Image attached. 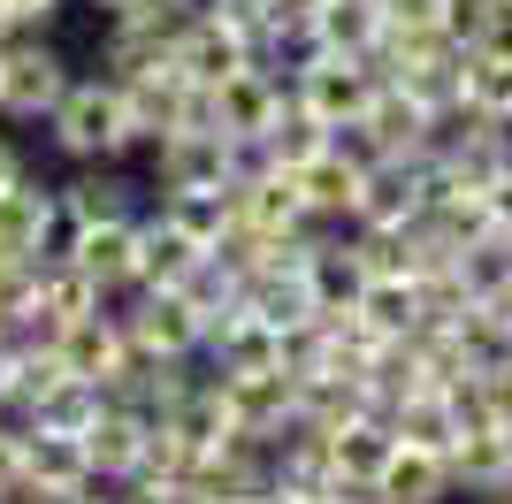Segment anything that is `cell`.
Listing matches in <instances>:
<instances>
[{"label": "cell", "mask_w": 512, "mask_h": 504, "mask_svg": "<svg viewBox=\"0 0 512 504\" xmlns=\"http://www.w3.org/2000/svg\"><path fill=\"white\" fill-rule=\"evenodd\" d=\"M23 176V146H16V123H0V184Z\"/></svg>", "instance_id": "cell-32"}, {"label": "cell", "mask_w": 512, "mask_h": 504, "mask_svg": "<svg viewBox=\"0 0 512 504\" xmlns=\"http://www.w3.org/2000/svg\"><path fill=\"white\" fill-rule=\"evenodd\" d=\"M23 474V420L16 413H0V489Z\"/></svg>", "instance_id": "cell-31"}, {"label": "cell", "mask_w": 512, "mask_h": 504, "mask_svg": "<svg viewBox=\"0 0 512 504\" xmlns=\"http://www.w3.org/2000/svg\"><path fill=\"white\" fill-rule=\"evenodd\" d=\"M77 245H85V222H77V207L54 191V207H46V222H39V268H62V260H77Z\"/></svg>", "instance_id": "cell-28"}, {"label": "cell", "mask_w": 512, "mask_h": 504, "mask_svg": "<svg viewBox=\"0 0 512 504\" xmlns=\"http://www.w3.org/2000/svg\"><path fill=\"white\" fill-rule=\"evenodd\" d=\"M54 359H62L69 375H85V382H115L130 367V336H123V321L107 314V306H92V314H77L62 329V344H54Z\"/></svg>", "instance_id": "cell-6"}, {"label": "cell", "mask_w": 512, "mask_h": 504, "mask_svg": "<svg viewBox=\"0 0 512 504\" xmlns=\"http://www.w3.org/2000/svg\"><path fill=\"white\" fill-rule=\"evenodd\" d=\"M230 199H237V222H253L260 237L306 230V199L291 184V168H245V176H230Z\"/></svg>", "instance_id": "cell-7"}, {"label": "cell", "mask_w": 512, "mask_h": 504, "mask_svg": "<svg viewBox=\"0 0 512 504\" xmlns=\"http://www.w3.org/2000/svg\"><path fill=\"white\" fill-rule=\"evenodd\" d=\"M352 314L375 336H413V321H421V275H367V291H360Z\"/></svg>", "instance_id": "cell-24"}, {"label": "cell", "mask_w": 512, "mask_h": 504, "mask_svg": "<svg viewBox=\"0 0 512 504\" xmlns=\"http://www.w3.org/2000/svg\"><path fill=\"white\" fill-rule=\"evenodd\" d=\"M375 497H383V504H459V482H451L444 451H413V443H398L390 466L375 474Z\"/></svg>", "instance_id": "cell-11"}, {"label": "cell", "mask_w": 512, "mask_h": 504, "mask_svg": "<svg viewBox=\"0 0 512 504\" xmlns=\"http://www.w3.org/2000/svg\"><path fill=\"white\" fill-rule=\"evenodd\" d=\"M505 8H512V0H505Z\"/></svg>", "instance_id": "cell-35"}, {"label": "cell", "mask_w": 512, "mask_h": 504, "mask_svg": "<svg viewBox=\"0 0 512 504\" xmlns=\"http://www.w3.org/2000/svg\"><path fill=\"white\" fill-rule=\"evenodd\" d=\"M390 451H398V428H390L383 413H360V420H344L337 436H329V466H337L344 482H375L390 466Z\"/></svg>", "instance_id": "cell-19"}, {"label": "cell", "mask_w": 512, "mask_h": 504, "mask_svg": "<svg viewBox=\"0 0 512 504\" xmlns=\"http://www.w3.org/2000/svg\"><path fill=\"white\" fill-rule=\"evenodd\" d=\"M146 413H130V405H107L100 420L85 428V451H92V474H107V482H123V474H138V459H146Z\"/></svg>", "instance_id": "cell-17"}, {"label": "cell", "mask_w": 512, "mask_h": 504, "mask_svg": "<svg viewBox=\"0 0 512 504\" xmlns=\"http://www.w3.org/2000/svg\"><path fill=\"white\" fill-rule=\"evenodd\" d=\"M253 146H260V161H268V168H306V161H314L321 146H329V123H321L314 107L283 100V115H276L268 130H260Z\"/></svg>", "instance_id": "cell-23"}, {"label": "cell", "mask_w": 512, "mask_h": 504, "mask_svg": "<svg viewBox=\"0 0 512 504\" xmlns=\"http://www.w3.org/2000/svg\"><path fill=\"white\" fill-rule=\"evenodd\" d=\"M77 77V54H69L54 31H16V39H0V123H46L54 100L69 92Z\"/></svg>", "instance_id": "cell-2"}, {"label": "cell", "mask_w": 512, "mask_h": 504, "mask_svg": "<svg viewBox=\"0 0 512 504\" xmlns=\"http://www.w3.org/2000/svg\"><path fill=\"white\" fill-rule=\"evenodd\" d=\"M39 130H46V153L69 161V168H85V161L138 168L153 153V138H138V123H130V107H123V84L107 77V69H77Z\"/></svg>", "instance_id": "cell-1"}, {"label": "cell", "mask_w": 512, "mask_h": 504, "mask_svg": "<svg viewBox=\"0 0 512 504\" xmlns=\"http://www.w3.org/2000/svg\"><path fill=\"white\" fill-rule=\"evenodd\" d=\"M77 268L100 283V298L130 291V283H138V214H123V222H92L85 245H77Z\"/></svg>", "instance_id": "cell-15"}, {"label": "cell", "mask_w": 512, "mask_h": 504, "mask_svg": "<svg viewBox=\"0 0 512 504\" xmlns=\"http://www.w3.org/2000/svg\"><path fill=\"white\" fill-rule=\"evenodd\" d=\"M390 428H398V443H413V451H444L451 459V443L467 436V420H459V405L436 390V382H421L413 398L390 405Z\"/></svg>", "instance_id": "cell-16"}, {"label": "cell", "mask_w": 512, "mask_h": 504, "mask_svg": "<svg viewBox=\"0 0 512 504\" xmlns=\"http://www.w3.org/2000/svg\"><path fill=\"white\" fill-rule=\"evenodd\" d=\"M451 482L459 497H512V428H467L451 443Z\"/></svg>", "instance_id": "cell-9"}, {"label": "cell", "mask_w": 512, "mask_h": 504, "mask_svg": "<svg viewBox=\"0 0 512 504\" xmlns=\"http://www.w3.org/2000/svg\"><path fill=\"white\" fill-rule=\"evenodd\" d=\"M62 184V199L77 207V222H123V214H146L153 207V191H146V176L138 168H123V161H85V168H69V176H54Z\"/></svg>", "instance_id": "cell-4"}, {"label": "cell", "mask_w": 512, "mask_h": 504, "mask_svg": "<svg viewBox=\"0 0 512 504\" xmlns=\"http://www.w3.org/2000/svg\"><path fill=\"white\" fill-rule=\"evenodd\" d=\"M482 413H490L497 428H512V352L482 367Z\"/></svg>", "instance_id": "cell-29"}, {"label": "cell", "mask_w": 512, "mask_h": 504, "mask_svg": "<svg viewBox=\"0 0 512 504\" xmlns=\"http://www.w3.org/2000/svg\"><path fill=\"white\" fill-rule=\"evenodd\" d=\"M0 39H16V16H8V0H0Z\"/></svg>", "instance_id": "cell-34"}, {"label": "cell", "mask_w": 512, "mask_h": 504, "mask_svg": "<svg viewBox=\"0 0 512 504\" xmlns=\"http://www.w3.org/2000/svg\"><path fill=\"white\" fill-rule=\"evenodd\" d=\"M23 474L69 497V489L92 474V451H85V436H62V428H31V420H23Z\"/></svg>", "instance_id": "cell-18"}, {"label": "cell", "mask_w": 512, "mask_h": 504, "mask_svg": "<svg viewBox=\"0 0 512 504\" xmlns=\"http://www.w3.org/2000/svg\"><path fill=\"white\" fill-rule=\"evenodd\" d=\"M8 390H16V352L0 344V413H8Z\"/></svg>", "instance_id": "cell-33"}, {"label": "cell", "mask_w": 512, "mask_h": 504, "mask_svg": "<svg viewBox=\"0 0 512 504\" xmlns=\"http://www.w3.org/2000/svg\"><path fill=\"white\" fill-rule=\"evenodd\" d=\"M54 176H39V168L23 161L16 184H0V260H39V222L46 207H54Z\"/></svg>", "instance_id": "cell-10"}, {"label": "cell", "mask_w": 512, "mask_h": 504, "mask_svg": "<svg viewBox=\"0 0 512 504\" xmlns=\"http://www.w3.org/2000/svg\"><path fill=\"white\" fill-rule=\"evenodd\" d=\"M459 100L474 115H490V123H512V31L490 46H474L467 54V77H459Z\"/></svg>", "instance_id": "cell-20"}, {"label": "cell", "mask_w": 512, "mask_h": 504, "mask_svg": "<svg viewBox=\"0 0 512 504\" xmlns=\"http://www.w3.org/2000/svg\"><path fill=\"white\" fill-rule=\"evenodd\" d=\"M352 123L375 138V153H421V146H428V123H436V115H428L413 92H398V84H375V100H367Z\"/></svg>", "instance_id": "cell-14"}, {"label": "cell", "mask_w": 512, "mask_h": 504, "mask_svg": "<svg viewBox=\"0 0 512 504\" xmlns=\"http://www.w3.org/2000/svg\"><path fill=\"white\" fill-rule=\"evenodd\" d=\"M444 23V0H383V31H428Z\"/></svg>", "instance_id": "cell-30"}, {"label": "cell", "mask_w": 512, "mask_h": 504, "mask_svg": "<svg viewBox=\"0 0 512 504\" xmlns=\"http://www.w3.org/2000/svg\"><path fill=\"white\" fill-rule=\"evenodd\" d=\"M314 39L329 54H375L383 39V0H314Z\"/></svg>", "instance_id": "cell-22"}, {"label": "cell", "mask_w": 512, "mask_h": 504, "mask_svg": "<svg viewBox=\"0 0 512 504\" xmlns=\"http://www.w3.org/2000/svg\"><path fill=\"white\" fill-rule=\"evenodd\" d=\"M100 413H107V390H100V382L62 375V382H54V390H46V398L31 405L23 420H31V428H62V436H85V428H92Z\"/></svg>", "instance_id": "cell-25"}, {"label": "cell", "mask_w": 512, "mask_h": 504, "mask_svg": "<svg viewBox=\"0 0 512 504\" xmlns=\"http://www.w3.org/2000/svg\"><path fill=\"white\" fill-rule=\"evenodd\" d=\"M375 84H383V77H375V62H367V54H329V46H321L314 62L291 77V100L314 107L321 123H352V115L375 100Z\"/></svg>", "instance_id": "cell-3"}, {"label": "cell", "mask_w": 512, "mask_h": 504, "mask_svg": "<svg viewBox=\"0 0 512 504\" xmlns=\"http://www.w3.org/2000/svg\"><path fill=\"white\" fill-rule=\"evenodd\" d=\"M199 252L207 245H192L161 207H146L138 214V291H176V283L199 268Z\"/></svg>", "instance_id": "cell-12"}, {"label": "cell", "mask_w": 512, "mask_h": 504, "mask_svg": "<svg viewBox=\"0 0 512 504\" xmlns=\"http://www.w3.org/2000/svg\"><path fill=\"white\" fill-rule=\"evenodd\" d=\"M360 176L367 168L360 161H344L337 146H321L306 168H291V184H299V199H306V222H352V207H360Z\"/></svg>", "instance_id": "cell-8"}, {"label": "cell", "mask_w": 512, "mask_h": 504, "mask_svg": "<svg viewBox=\"0 0 512 504\" xmlns=\"http://www.w3.org/2000/svg\"><path fill=\"white\" fill-rule=\"evenodd\" d=\"M39 298L54 306V314H69V321H77V314H92V306H107V298H100V283H92V275L77 268V260H62V268H39Z\"/></svg>", "instance_id": "cell-27"}, {"label": "cell", "mask_w": 512, "mask_h": 504, "mask_svg": "<svg viewBox=\"0 0 512 504\" xmlns=\"http://www.w3.org/2000/svg\"><path fill=\"white\" fill-rule=\"evenodd\" d=\"M153 207L169 214L176 230L192 237V245H222V230L237 222V199H230V184H199V191H161Z\"/></svg>", "instance_id": "cell-21"}, {"label": "cell", "mask_w": 512, "mask_h": 504, "mask_svg": "<svg viewBox=\"0 0 512 504\" xmlns=\"http://www.w3.org/2000/svg\"><path fill=\"white\" fill-rule=\"evenodd\" d=\"M459 54H474V46H490V39H505L512 31V8L505 0H444V23H436Z\"/></svg>", "instance_id": "cell-26"}, {"label": "cell", "mask_w": 512, "mask_h": 504, "mask_svg": "<svg viewBox=\"0 0 512 504\" xmlns=\"http://www.w3.org/2000/svg\"><path fill=\"white\" fill-rule=\"evenodd\" d=\"M283 100H291V77H276L268 62H245V69H230V77L214 84V115H222L230 138H260V130L283 115Z\"/></svg>", "instance_id": "cell-5"}, {"label": "cell", "mask_w": 512, "mask_h": 504, "mask_svg": "<svg viewBox=\"0 0 512 504\" xmlns=\"http://www.w3.org/2000/svg\"><path fill=\"white\" fill-rule=\"evenodd\" d=\"M176 62L192 69V84H222L230 69L253 62V39H245V31H230L222 16H207V8H199V16L176 31Z\"/></svg>", "instance_id": "cell-13"}]
</instances>
